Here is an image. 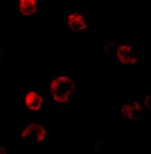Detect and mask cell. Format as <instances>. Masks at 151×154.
I'll return each mask as SVG.
<instances>
[{
  "mask_svg": "<svg viewBox=\"0 0 151 154\" xmlns=\"http://www.w3.org/2000/svg\"><path fill=\"white\" fill-rule=\"evenodd\" d=\"M6 48L5 46H0V65L5 64L6 61Z\"/></svg>",
  "mask_w": 151,
  "mask_h": 154,
  "instance_id": "9",
  "label": "cell"
},
{
  "mask_svg": "<svg viewBox=\"0 0 151 154\" xmlns=\"http://www.w3.org/2000/svg\"><path fill=\"white\" fill-rule=\"evenodd\" d=\"M61 26L73 37H87L89 32V11L68 10L62 11Z\"/></svg>",
  "mask_w": 151,
  "mask_h": 154,
  "instance_id": "4",
  "label": "cell"
},
{
  "mask_svg": "<svg viewBox=\"0 0 151 154\" xmlns=\"http://www.w3.org/2000/svg\"><path fill=\"white\" fill-rule=\"evenodd\" d=\"M43 0H15V18L31 20L42 16Z\"/></svg>",
  "mask_w": 151,
  "mask_h": 154,
  "instance_id": "7",
  "label": "cell"
},
{
  "mask_svg": "<svg viewBox=\"0 0 151 154\" xmlns=\"http://www.w3.org/2000/svg\"><path fill=\"white\" fill-rule=\"evenodd\" d=\"M117 119L128 123H137L144 119L146 112L143 101L139 98L117 103Z\"/></svg>",
  "mask_w": 151,
  "mask_h": 154,
  "instance_id": "6",
  "label": "cell"
},
{
  "mask_svg": "<svg viewBox=\"0 0 151 154\" xmlns=\"http://www.w3.org/2000/svg\"><path fill=\"white\" fill-rule=\"evenodd\" d=\"M151 93H147L146 96L143 99V104L145 107L146 111H151Z\"/></svg>",
  "mask_w": 151,
  "mask_h": 154,
  "instance_id": "8",
  "label": "cell"
},
{
  "mask_svg": "<svg viewBox=\"0 0 151 154\" xmlns=\"http://www.w3.org/2000/svg\"><path fill=\"white\" fill-rule=\"evenodd\" d=\"M52 134V121L43 116H34L16 130L15 140L31 147H51Z\"/></svg>",
  "mask_w": 151,
  "mask_h": 154,
  "instance_id": "3",
  "label": "cell"
},
{
  "mask_svg": "<svg viewBox=\"0 0 151 154\" xmlns=\"http://www.w3.org/2000/svg\"><path fill=\"white\" fill-rule=\"evenodd\" d=\"M79 76L71 74H50L43 78L42 87L54 111H68L79 97Z\"/></svg>",
  "mask_w": 151,
  "mask_h": 154,
  "instance_id": "1",
  "label": "cell"
},
{
  "mask_svg": "<svg viewBox=\"0 0 151 154\" xmlns=\"http://www.w3.org/2000/svg\"><path fill=\"white\" fill-rule=\"evenodd\" d=\"M0 154H7V151L5 147H0Z\"/></svg>",
  "mask_w": 151,
  "mask_h": 154,
  "instance_id": "10",
  "label": "cell"
},
{
  "mask_svg": "<svg viewBox=\"0 0 151 154\" xmlns=\"http://www.w3.org/2000/svg\"><path fill=\"white\" fill-rule=\"evenodd\" d=\"M100 51L101 55L113 57L118 65H140L144 62V49L134 38H107Z\"/></svg>",
  "mask_w": 151,
  "mask_h": 154,
  "instance_id": "2",
  "label": "cell"
},
{
  "mask_svg": "<svg viewBox=\"0 0 151 154\" xmlns=\"http://www.w3.org/2000/svg\"><path fill=\"white\" fill-rule=\"evenodd\" d=\"M50 99L43 87L34 83H25L24 85V110L32 112L34 116H43L45 107Z\"/></svg>",
  "mask_w": 151,
  "mask_h": 154,
  "instance_id": "5",
  "label": "cell"
}]
</instances>
